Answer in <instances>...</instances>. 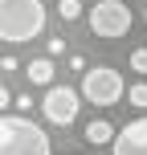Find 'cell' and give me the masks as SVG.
Segmentation results:
<instances>
[{
  "label": "cell",
  "mask_w": 147,
  "mask_h": 155,
  "mask_svg": "<svg viewBox=\"0 0 147 155\" xmlns=\"http://www.w3.org/2000/svg\"><path fill=\"white\" fill-rule=\"evenodd\" d=\"M45 33V4L41 0H0V41L25 45Z\"/></svg>",
  "instance_id": "obj_1"
},
{
  "label": "cell",
  "mask_w": 147,
  "mask_h": 155,
  "mask_svg": "<svg viewBox=\"0 0 147 155\" xmlns=\"http://www.w3.org/2000/svg\"><path fill=\"white\" fill-rule=\"evenodd\" d=\"M0 155H53V143L33 118L0 114Z\"/></svg>",
  "instance_id": "obj_2"
},
{
  "label": "cell",
  "mask_w": 147,
  "mask_h": 155,
  "mask_svg": "<svg viewBox=\"0 0 147 155\" xmlns=\"http://www.w3.org/2000/svg\"><path fill=\"white\" fill-rule=\"evenodd\" d=\"M123 94H127V86H123V78H119V70H110V65L86 70V78H82V98L86 102H94V106H115Z\"/></svg>",
  "instance_id": "obj_3"
},
{
  "label": "cell",
  "mask_w": 147,
  "mask_h": 155,
  "mask_svg": "<svg viewBox=\"0 0 147 155\" xmlns=\"http://www.w3.org/2000/svg\"><path fill=\"white\" fill-rule=\"evenodd\" d=\"M90 33L94 37H127L131 33V8L123 0H98L90 8Z\"/></svg>",
  "instance_id": "obj_4"
},
{
  "label": "cell",
  "mask_w": 147,
  "mask_h": 155,
  "mask_svg": "<svg viewBox=\"0 0 147 155\" xmlns=\"http://www.w3.org/2000/svg\"><path fill=\"white\" fill-rule=\"evenodd\" d=\"M78 102H82L78 90H70V86H49L41 110H45V118H49L53 127H70L74 118H78Z\"/></svg>",
  "instance_id": "obj_5"
},
{
  "label": "cell",
  "mask_w": 147,
  "mask_h": 155,
  "mask_svg": "<svg viewBox=\"0 0 147 155\" xmlns=\"http://www.w3.org/2000/svg\"><path fill=\"white\" fill-rule=\"evenodd\" d=\"M110 155H147V114L127 123L110 143Z\"/></svg>",
  "instance_id": "obj_6"
},
{
  "label": "cell",
  "mask_w": 147,
  "mask_h": 155,
  "mask_svg": "<svg viewBox=\"0 0 147 155\" xmlns=\"http://www.w3.org/2000/svg\"><path fill=\"white\" fill-rule=\"evenodd\" d=\"M115 127L106 123V118H94V123H86V143H94V147H102V143H115Z\"/></svg>",
  "instance_id": "obj_7"
},
{
  "label": "cell",
  "mask_w": 147,
  "mask_h": 155,
  "mask_svg": "<svg viewBox=\"0 0 147 155\" xmlns=\"http://www.w3.org/2000/svg\"><path fill=\"white\" fill-rule=\"evenodd\" d=\"M29 82L33 86H49V82H53V61H49V57L29 61Z\"/></svg>",
  "instance_id": "obj_8"
},
{
  "label": "cell",
  "mask_w": 147,
  "mask_h": 155,
  "mask_svg": "<svg viewBox=\"0 0 147 155\" xmlns=\"http://www.w3.org/2000/svg\"><path fill=\"white\" fill-rule=\"evenodd\" d=\"M57 16H62V21H78V16H82V4H78V0H57Z\"/></svg>",
  "instance_id": "obj_9"
},
{
  "label": "cell",
  "mask_w": 147,
  "mask_h": 155,
  "mask_svg": "<svg viewBox=\"0 0 147 155\" xmlns=\"http://www.w3.org/2000/svg\"><path fill=\"white\" fill-rule=\"evenodd\" d=\"M127 98H131V106H139V110H147V82H135Z\"/></svg>",
  "instance_id": "obj_10"
},
{
  "label": "cell",
  "mask_w": 147,
  "mask_h": 155,
  "mask_svg": "<svg viewBox=\"0 0 147 155\" xmlns=\"http://www.w3.org/2000/svg\"><path fill=\"white\" fill-rule=\"evenodd\" d=\"M131 70L135 74H147V49H135V53H131Z\"/></svg>",
  "instance_id": "obj_11"
},
{
  "label": "cell",
  "mask_w": 147,
  "mask_h": 155,
  "mask_svg": "<svg viewBox=\"0 0 147 155\" xmlns=\"http://www.w3.org/2000/svg\"><path fill=\"white\" fill-rule=\"evenodd\" d=\"M65 53V41L62 37H49V57H62Z\"/></svg>",
  "instance_id": "obj_12"
},
{
  "label": "cell",
  "mask_w": 147,
  "mask_h": 155,
  "mask_svg": "<svg viewBox=\"0 0 147 155\" xmlns=\"http://www.w3.org/2000/svg\"><path fill=\"white\" fill-rule=\"evenodd\" d=\"M0 70H4V74H12V70H16V57H12V53H8V57H0Z\"/></svg>",
  "instance_id": "obj_13"
},
{
  "label": "cell",
  "mask_w": 147,
  "mask_h": 155,
  "mask_svg": "<svg viewBox=\"0 0 147 155\" xmlns=\"http://www.w3.org/2000/svg\"><path fill=\"white\" fill-rule=\"evenodd\" d=\"M8 102H12V98H8V90L0 86V110H8Z\"/></svg>",
  "instance_id": "obj_14"
},
{
  "label": "cell",
  "mask_w": 147,
  "mask_h": 155,
  "mask_svg": "<svg viewBox=\"0 0 147 155\" xmlns=\"http://www.w3.org/2000/svg\"><path fill=\"white\" fill-rule=\"evenodd\" d=\"M143 21H147V8H143Z\"/></svg>",
  "instance_id": "obj_15"
}]
</instances>
